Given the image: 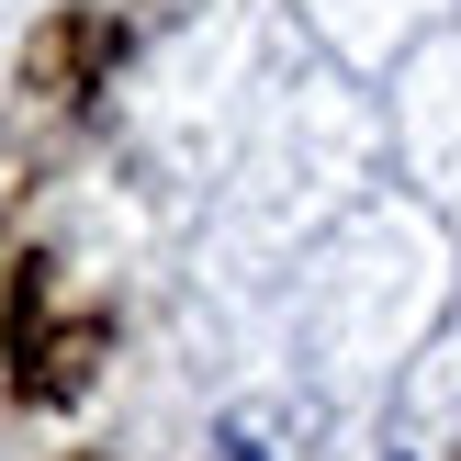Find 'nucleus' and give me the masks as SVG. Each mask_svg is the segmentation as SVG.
Masks as SVG:
<instances>
[{"instance_id": "nucleus-2", "label": "nucleus", "mask_w": 461, "mask_h": 461, "mask_svg": "<svg viewBox=\"0 0 461 461\" xmlns=\"http://www.w3.org/2000/svg\"><path fill=\"white\" fill-rule=\"evenodd\" d=\"M113 57H124V23L113 12H57L34 45H23V90H34V102H90Z\"/></svg>"}, {"instance_id": "nucleus-3", "label": "nucleus", "mask_w": 461, "mask_h": 461, "mask_svg": "<svg viewBox=\"0 0 461 461\" xmlns=\"http://www.w3.org/2000/svg\"><path fill=\"white\" fill-rule=\"evenodd\" d=\"M225 461H259V450H237V439H225Z\"/></svg>"}, {"instance_id": "nucleus-1", "label": "nucleus", "mask_w": 461, "mask_h": 461, "mask_svg": "<svg viewBox=\"0 0 461 461\" xmlns=\"http://www.w3.org/2000/svg\"><path fill=\"white\" fill-rule=\"evenodd\" d=\"M102 349H113V327L102 315H57V270L23 259V282H12V394H34V405L90 394Z\"/></svg>"}, {"instance_id": "nucleus-4", "label": "nucleus", "mask_w": 461, "mask_h": 461, "mask_svg": "<svg viewBox=\"0 0 461 461\" xmlns=\"http://www.w3.org/2000/svg\"><path fill=\"white\" fill-rule=\"evenodd\" d=\"M79 461H102V450H79Z\"/></svg>"}]
</instances>
